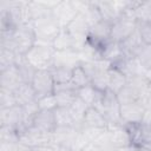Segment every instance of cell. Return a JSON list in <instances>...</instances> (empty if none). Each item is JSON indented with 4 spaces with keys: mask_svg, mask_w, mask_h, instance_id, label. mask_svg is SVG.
<instances>
[{
    "mask_svg": "<svg viewBox=\"0 0 151 151\" xmlns=\"http://www.w3.org/2000/svg\"><path fill=\"white\" fill-rule=\"evenodd\" d=\"M35 44L37 38L31 24L0 32V47L9 48L19 55H25Z\"/></svg>",
    "mask_w": 151,
    "mask_h": 151,
    "instance_id": "obj_1",
    "label": "cell"
},
{
    "mask_svg": "<svg viewBox=\"0 0 151 151\" xmlns=\"http://www.w3.org/2000/svg\"><path fill=\"white\" fill-rule=\"evenodd\" d=\"M31 26L34 31L37 42L50 45V46H52L53 40L63 29L59 22L54 19L52 14L31 21Z\"/></svg>",
    "mask_w": 151,
    "mask_h": 151,
    "instance_id": "obj_2",
    "label": "cell"
},
{
    "mask_svg": "<svg viewBox=\"0 0 151 151\" xmlns=\"http://www.w3.org/2000/svg\"><path fill=\"white\" fill-rule=\"evenodd\" d=\"M133 5H134V1L124 14H122L116 21L112 22V27H111L112 41L122 42L137 31L138 24L133 14Z\"/></svg>",
    "mask_w": 151,
    "mask_h": 151,
    "instance_id": "obj_3",
    "label": "cell"
},
{
    "mask_svg": "<svg viewBox=\"0 0 151 151\" xmlns=\"http://www.w3.org/2000/svg\"><path fill=\"white\" fill-rule=\"evenodd\" d=\"M54 53L52 46L37 42L24 57L35 70H50L54 64Z\"/></svg>",
    "mask_w": 151,
    "mask_h": 151,
    "instance_id": "obj_4",
    "label": "cell"
},
{
    "mask_svg": "<svg viewBox=\"0 0 151 151\" xmlns=\"http://www.w3.org/2000/svg\"><path fill=\"white\" fill-rule=\"evenodd\" d=\"M149 81H150V79L146 76L129 78L126 85L117 93V98H118L120 105L127 104V103H133V101H140Z\"/></svg>",
    "mask_w": 151,
    "mask_h": 151,
    "instance_id": "obj_5",
    "label": "cell"
},
{
    "mask_svg": "<svg viewBox=\"0 0 151 151\" xmlns=\"http://www.w3.org/2000/svg\"><path fill=\"white\" fill-rule=\"evenodd\" d=\"M94 109L105 117L107 124H123L120 119V103L116 93L109 90L105 91Z\"/></svg>",
    "mask_w": 151,
    "mask_h": 151,
    "instance_id": "obj_6",
    "label": "cell"
},
{
    "mask_svg": "<svg viewBox=\"0 0 151 151\" xmlns=\"http://www.w3.org/2000/svg\"><path fill=\"white\" fill-rule=\"evenodd\" d=\"M0 126L11 127L19 134L31 127L27 125L24 116V110L19 105L7 109H0Z\"/></svg>",
    "mask_w": 151,
    "mask_h": 151,
    "instance_id": "obj_7",
    "label": "cell"
},
{
    "mask_svg": "<svg viewBox=\"0 0 151 151\" xmlns=\"http://www.w3.org/2000/svg\"><path fill=\"white\" fill-rule=\"evenodd\" d=\"M67 32L72 35V38L76 41V52H78L84 44L87 41L88 38V31H90V25L87 24L85 17L83 14H78L67 26H66Z\"/></svg>",
    "mask_w": 151,
    "mask_h": 151,
    "instance_id": "obj_8",
    "label": "cell"
},
{
    "mask_svg": "<svg viewBox=\"0 0 151 151\" xmlns=\"http://www.w3.org/2000/svg\"><path fill=\"white\" fill-rule=\"evenodd\" d=\"M19 142L25 145L27 149L41 147V146H51L52 134L44 133L35 127L31 126L24 132L19 134Z\"/></svg>",
    "mask_w": 151,
    "mask_h": 151,
    "instance_id": "obj_9",
    "label": "cell"
},
{
    "mask_svg": "<svg viewBox=\"0 0 151 151\" xmlns=\"http://www.w3.org/2000/svg\"><path fill=\"white\" fill-rule=\"evenodd\" d=\"M110 142L112 146L117 150L125 149L132 144L131 133L126 125L124 124H109L106 127Z\"/></svg>",
    "mask_w": 151,
    "mask_h": 151,
    "instance_id": "obj_10",
    "label": "cell"
},
{
    "mask_svg": "<svg viewBox=\"0 0 151 151\" xmlns=\"http://www.w3.org/2000/svg\"><path fill=\"white\" fill-rule=\"evenodd\" d=\"M31 84L35 91L37 99L51 94L54 91V80L50 70H37Z\"/></svg>",
    "mask_w": 151,
    "mask_h": 151,
    "instance_id": "obj_11",
    "label": "cell"
},
{
    "mask_svg": "<svg viewBox=\"0 0 151 151\" xmlns=\"http://www.w3.org/2000/svg\"><path fill=\"white\" fill-rule=\"evenodd\" d=\"M145 106L142 101H133L120 105V119L124 125H137L142 123Z\"/></svg>",
    "mask_w": 151,
    "mask_h": 151,
    "instance_id": "obj_12",
    "label": "cell"
},
{
    "mask_svg": "<svg viewBox=\"0 0 151 151\" xmlns=\"http://www.w3.org/2000/svg\"><path fill=\"white\" fill-rule=\"evenodd\" d=\"M79 14L72 0H59L57 6L52 11V15L59 22L61 28H66V26Z\"/></svg>",
    "mask_w": 151,
    "mask_h": 151,
    "instance_id": "obj_13",
    "label": "cell"
},
{
    "mask_svg": "<svg viewBox=\"0 0 151 151\" xmlns=\"http://www.w3.org/2000/svg\"><path fill=\"white\" fill-rule=\"evenodd\" d=\"M111 27L112 24L105 20H100L90 27L87 41L92 45L101 48L106 42L111 40Z\"/></svg>",
    "mask_w": 151,
    "mask_h": 151,
    "instance_id": "obj_14",
    "label": "cell"
},
{
    "mask_svg": "<svg viewBox=\"0 0 151 151\" xmlns=\"http://www.w3.org/2000/svg\"><path fill=\"white\" fill-rule=\"evenodd\" d=\"M58 107H70L73 101L77 99V88L71 83L65 84H54L53 91Z\"/></svg>",
    "mask_w": 151,
    "mask_h": 151,
    "instance_id": "obj_15",
    "label": "cell"
},
{
    "mask_svg": "<svg viewBox=\"0 0 151 151\" xmlns=\"http://www.w3.org/2000/svg\"><path fill=\"white\" fill-rule=\"evenodd\" d=\"M24 83L25 81L17 65L8 67L4 71H0V88H5L14 92Z\"/></svg>",
    "mask_w": 151,
    "mask_h": 151,
    "instance_id": "obj_16",
    "label": "cell"
},
{
    "mask_svg": "<svg viewBox=\"0 0 151 151\" xmlns=\"http://www.w3.org/2000/svg\"><path fill=\"white\" fill-rule=\"evenodd\" d=\"M32 126L35 127L37 130L44 132V133L52 134L57 129L55 118H54V111L39 110L38 113L33 118Z\"/></svg>",
    "mask_w": 151,
    "mask_h": 151,
    "instance_id": "obj_17",
    "label": "cell"
},
{
    "mask_svg": "<svg viewBox=\"0 0 151 151\" xmlns=\"http://www.w3.org/2000/svg\"><path fill=\"white\" fill-rule=\"evenodd\" d=\"M58 2H59V0H54V1H46V0L28 1V12L31 15V21L47 17V15H51L53 8L57 6Z\"/></svg>",
    "mask_w": 151,
    "mask_h": 151,
    "instance_id": "obj_18",
    "label": "cell"
},
{
    "mask_svg": "<svg viewBox=\"0 0 151 151\" xmlns=\"http://www.w3.org/2000/svg\"><path fill=\"white\" fill-rule=\"evenodd\" d=\"M100 52H101L103 60L109 63L111 66L117 65L120 60H123L126 57L124 51H123V48H122V46H120V44L116 42V41H112V40L106 42L100 48Z\"/></svg>",
    "mask_w": 151,
    "mask_h": 151,
    "instance_id": "obj_19",
    "label": "cell"
},
{
    "mask_svg": "<svg viewBox=\"0 0 151 151\" xmlns=\"http://www.w3.org/2000/svg\"><path fill=\"white\" fill-rule=\"evenodd\" d=\"M132 138V144H138L151 150V127L142 124L126 125Z\"/></svg>",
    "mask_w": 151,
    "mask_h": 151,
    "instance_id": "obj_20",
    "label": "cell"
},
{
    "mask_svg": "<svg viewBox=\"0 0 151 151\" xmlns=\"http://www.w3.org/2000/svg\"><path fill=\"white\" fill-rule=\"evenodd\" d=\"M113 67H117L118 70H120L126 76L127 79L133 77H139V76H146V72L142 68V66L138 64L134 57H125Z\"/></svg>",
    "mask_w": 151,
    "mask_h": 151,
    "instance_id": "obj_21",
    "label": "cell"
},
{
    "mask_svg": "<svg viewBox=\"0 0 151 151\" xmlns=\"http://www.w3.org/2000/svg\"><path fill=\"white\" fill-rule=\"evenodd\" d=\"M107 125L109 124H107L105 117L94 107H88V110L85 113L83 124H81V126L91 127V129H99V130L106 129Z\"/></svg>",
    "mask_w": 151,
    "mask_h": 151,
    "instance_id": "obj_22",
    "label": "cell"
},
{
    "mask_svg": "<svg viewBox=\"0 0 151 151\" xmlns=\"http://www.w3.org/2000/svg\"><path fill=\"white\" fill-rule=\"evenodd\" d=\"M52 47L55 52H65V51H74L76 52V41L72 35L67 32L66 28H63L57 38L52 42Z\"/></svg>",
    "mask_w": 151,
    "mask_h": 151,
    "instance_id": "obj_23",
    "label": "cell"
},
{
    "mask_svg": "<svg viewBox=\"0 0 151 151\" xmlns=\"http://www.w3.org/2000/svg\"><path fill=\"white\" fill-rule=\"evenodd\" d=\"M104 92L98 91L97 88H94L91 84L87 86H84L81 88L77 90V97L79 99H81L88 107H96L97 104L99 103L101 96Z\"/></svg>",
    "mask_w": 151,
    "mask_h": 151,
    "instance_id": "obj_24",
    "label": "cell"
},
{
    "mask_svg": "<svg viewBox=\"0 0 151 151\" xmlns=\"http://www.w3.org/2000/svg\"><path fill=\"white\" fill-rule=\"evenodd\" d=\"M15 100L19 106H25L29 103H33L37 100L35 91L31 83H24L21 84L15 91H14Z\"/></svg>",
    "mask_w": 151,
    "mask_h": 151,
    "instance_id": "obj_25",
    "label": "cell"
},
{
    "mask_svg": "<svg viewBox=\"0 0 151 151\" xmlns=\"http://www.w3.org/2000/svg\"><path fill=\"white\" fill-rule=\"evenodd\" d=\"M96 6L101 15V19L109 22H113L116 21L122 14L117 11L113 0H99V1H94Z\"/></svg>",
    "mask_w": 151,
    "mask_h": 151,
    "instance_id": "obj_26",
    "label": "cell"
},
{
    "mask_svg": "<svg viewBox=\"0 0 151 151\" xmlns=\"http://www.w3.org/2000/svg\"><path fill=\"white\" fill-rule=\"evenodd\" d=\"M79 64H80V60H79L78 53L74 51H65V52H55L54 53L53 66H63V67L74 68Z\"/></svg>",
    "mask_w": 151,
    "mask_h": 151,
    "instance_id": "obj_27",
    "label": "cell"
},
{
    "mask_svg": "<svg viewBox=\"0 0 151 151\" xmlns=\"http://www.w3.org/2000/svg\"><path fill=\"white\" fill-rule=\"evenodd\" d=\"M127 83L126 76L117 67L110 66L109 68V91L118 93Z\"/></svg>",
    "mask_w": 151,
    "mask_h": 151,
    "instance_id": "obj_28",
    "label": "cell"
},
{
    "mask_svg": "<svg viewBox=\"0 0 151 151\" xmlns=\"http://www.w3.org/2000/svg\"><path fill=\"white\" fill-rule=\"evenodd\" d=\"M133 14L137 24H144L151 21V0L134 1Z\"/></svg>",
    "mask_w": 151,
    "mask_h": 151,
    "instance_id": "obj_29",
    "label": "cell"
},
{
    "mask_svg": "<svg viewBox=\"0 0 151 151\" xmlns=\"http://www.w3.org/2000/svg\"><path fill=\"white\" fill-rule=\"evenodd\" d=\"M119 44H120V46H122L126 57H134L136 52L139 50V47L144 42H143L142 37H140V34L138 32V28H137V31L133 34H131L129 38H126L124 41H122Z\"/></svg>",
    "mask_w": 151,
    "mask_h": 151,
    "instance_id": "obj_30",
    "label": "cell"
},
{
    "mask_svg": "<svg viewBox=\"0 0 151 151\" xmlns=\"http://www.w3.org/2000/svg\"><path fill=\"white\" fill-rule=\"evenodd\" d=\"M70 110V113L73 118V122H74V126L77 129H79L83 124V120H84V117H85V113L86 111L88 110V106L77 97V99L73 101V104L68 107Z\"/></svg>",
    "mask_w": 151,
    "mask_h": 151,
    "instance_id": "obj_31",
    "label": "cell"
},
{
    "mask_svg": "<svg viewBox=\"0 0 151 151\" xmlns=\"http://www.w3.org/2000/svg\"><path fill=\"white\" fill-rule=\"evenodd\" d=\"M24 55H19L14 51L5 47H0V71L12 67L18 64L19 59Z\"/></svg>",
    "mask_w": 151,
    "mask_h": 151,
    "instance_id": "obj_32",
    "label": "cell"
},
{
    "mask_svg": "<svg viewBox=\"0 0 151 151\" xmlns=\"http://www.w3.org/2000/svg\"><path fill=\"white\" fill-rule=\"evenodd\" d=\"M134 58L146 73L151 72V45L143 44L136 52Z\"/></svg>",
    "mask_w": 151,
    "mask_h": 151,
    "instance_id": "obj_33",
    "label": "cell"
},
{
    "mask_svg": "<svg viewBox=\"0 0 151 151\" xmlns=\"http://www.w3.org/2000/svg\"><path fill=\"white\" fill-rule=\"evenodd\" d=\"M71 84L78 90L84 86H87L91 84L90 78L87 76V73L85 72V70L83 68V66L79 64L78 66H76L72 71V77H71Z\"/></svg>",
    "mask_w": 151,
    "mask_h": 151,
    "instance_id": "obj_34",
    "label": "cell"
},
{
    "mask_svg": "<svg viewBox=\"0 0 151 151\" xmlns=\"http://www.w3.org/2000/svg\"><path fill=\"white\" fill-rule=\"evenodd\" d=\"M50 71H51V74L53 77L54 84L71 83V77H72L73 68L63 67V66H53V67L50 68Z\"/></svg>",
    "mask_w": 151,
    "mask_h": 151,
    "instance_id": "obj_35",
    "label": "cell"
},
{
    "mask_svg": "<svg viewBox=\"0 0 151 151\" xmlns=\"http://www.w3.org/2000/svg\"><path fill=\"white\" fill-rule=\"evenodd\" d=\"M54 118H55L57 127L74 126L73 118H72V116L70 113V110L67 107H57L54 110Z\"/></svg>",
    "mask_w": 151,
    "mask_h": 151,
    "instance_id": "obj_36",
    "label": "cell"
},
{
    "mask_svg": "<svg viewBox=\"0 0 151 151\" xmlns=\"http://www.w3.org/2000/svg\"><path fill=\"white\" fill-rule=\"evenodd\" d=\"M18 68H19V72L24 79L25 83H31L33 77H34V73H35V68L25 59V57H21L17 64Z\"/></svg>",
    "mask_w": 151,
    "mask_h": 151,
    "instance_id": "obj_37",
    "label": "cell"
},
{
    "mask_svg": "<svg viewBox=\"0 0 151 151\" xmlns=\"http://www.w3.org/2000/svg\"><path fill=\"white\" fill-rule=\"evenodd\" d=\"M37 101H38V106H39L40 110L54 111L58 107V104H57V99H55L54 93H51V94L40 97V98L37 99Z\"/></svg>",
    "mask_w": 151,
    "mask_h": 151,
    "instance_id": "obj_38",
    "label": "cell"
},
{
    "mask_svg": "<svg viewBox=\"0 0 151 151\" xmlns=\"http://www.w3.org/2000/svg\"><path fill=\"white\" fill-rule=\"evenodd\" d=\"M17 100H15V96L14 92L5 90V88H0V109H7V107H12L15 106Z\"/></svg>",
    "mask_w": 151,
    "mask_h": 151,
    "instance_id": "obj_39",
    "label": "cell"
},
{
    "mask_svg": "<svg viewBox=\"0 0 151 151\" xmlns=\"http://www.w3.org/2000/svg\"><path fill=\"white\" fill-rule=\"evenodd\" d=\"M138 32L142 37V40L144 44L151 45V21L138 24Z\"/></svg>",
    "mask_w": 151,
    "mask_h": 151,
    "instance_id": "obj_40",
    "label": "cell"
},
{
    "mask_svg": "<svg viewBox=\"0 0 151 151\" xmlns=\"http://www.w3.org/2000/svg\"><path fill=\"white\" fill-rule=\"evenodd\" d=\"M140 101L144 104L145 107H151V80L149 81L144 93H143V97L140 99Z\"/></svg>",
    "mask_w": 151,
    "mask_h": 151,
    "instance_id": "obj_41",
    "label": "cell"
},
{
    "mask_svg": "<svg viewBox=\"0 0 151 151\" xmlns=\"http://www.w3.org/2000/svg\"><path fill=\"white\" fill-rule=\"evenodd\" d=\"M140 124L151 127V107L145 109V112H144V116H143V119H142Z\"/></svg>",
    "mask_w": 151,
    "mask_h": 151,
    "instance_id": "obj_42",
    "label": "cell"
},
{
    "mask_svg": "<svg viewBox=\"0 0 151 151\" xmlns=\"http://www.w3.org/2000/svg\"><path fill=\"white\" fill-rule=\"evenodd\" d=\"M120 151H151V150L147 149V147H144L142 145H138V144H131L130 146H127L125 149H122Z\"/></svg>",
    "mask_w": 151,
    "mask_h": 151,
    "instance_id": "obj_43",
    "label": "cell"
},
{
    "mask_svg": "<svg viewBox=\"0 0 151 151\" xmlns=\"http://www.w3.org/2000/svg\"><path fill=\"white\" fill-rule=\"evenodd\" d=\"M52 147L50 146H41V147H33V149H28L27 151H51Z\"/></svg>",
    "mask_w": 151,
    "mask_h": 151,
    "instance_id": "obj_44",
    "label": "cell"
},
{
    "mask_svg": "<svg viewBox=\"0 0 151 151\" xmlns=\"http://www.w3.org/2000/svg\"><path fill=\"white\" fill-rule=\"evenodd\" d=\"M146 77H147V78H149V79L151 80V72H149V73H146Z\"/></svg>",
    "mask_w": 151,
    "mask_h": 151,
    "instance_id": "obj_45",
    "label": "cell"
}]
</instances>
